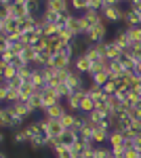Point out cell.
I'll return each mask as SVG.
<instances>
[{
  "mask_svg": "<svg viewBox=\"0 0 141 158\" xmlns=\"http://www.w3.org/2000/svg\"><path fill=\"white\" fill-rule=\"evenodd\" d=\"M70 9H72V11H76V15H80V13L86 11V0H72Z\"/></svg>",
  "mask_w": 141,
  "mask_h": 158,
  "instance_id": "22",
  "label": "cell"
},
{
  "mask_svg": "<svg viewBox=\"0 0 141 158\" xmlns=\"http://www.w3.org/2000/svg\"><path fill=\"white\" fill-rule=\"evenodd\" d=\"M141 154H139V150H135V148H133V150H124V158H139Z\"/></svg>",
  "mask_w": 141,
  "mask_h": 158,
  "instance_id": "25",
  "label": "cell"
},
{
  "mask_svg": "<svg viewBox=\"0 0 141 158\" xmlns=\"http://www.w3.org/2000/svg\"><path fill=\"white\" fill-rule=\"evenodd\" d=\"M91 65H93V63H91V59H89L84 53L82 55H76V57H74V63H72V68H74L76 72H80L82 76H89V74H91Z\"/></svg>",
  "mask_w": 141,
  "mask_h": 158,
  "instance_id": "7",
  "label": "cell"
},
{
  "mask_svg": "<svg viewBox=\"0 0 141 158\" xmlns=\"http://www.w3.org/2000/svg\"><path fill=\"white\" fill-rule=\"evenodd\" d=\"M53 156L55 158H74V154L70 152V148L68 146H59L55 152H53Z\"/></svg>",
  "mask_w": 141,
  "mask_h": 158,
  "instance_id": "23",
  "label": "cell"
},
{
  "mask_svg": "<svg viewBox=\"0 0 141 158\" xmlns=\"http://www.w3.org/2000/svg\"><path fill=\"white\" fill-rule=\"evenodd\" d=\"M65 112H68L65 103H57V106H53V108L44 110L42 114H44V118H48V120H59V118H61Z\"/></svg>",
  "mask_w": 141,
  "mask_h": 158,
  "instance_id": "11",
  "label": "cell"
},
{
  "mask_svg": "<svg viewBox=\"0 0 141 158\" xmlns=\"http://www.w3.org/2000/svg\"><path fill=\"white\" fill-rule=\"evenodd\" d=\"M63 133H65V129H63V124H61L59 120H48V131H47V135L51 137V139L61 137Z\"/></svg>",
  "mask_w": 141,
  "mask_h": 158,
  "instance_id": "15",
  "label": "cell"
},
{
  "mask_svg": "<svg viewBox=\"0 0 141 158\" xmlns=\"http://www.w3.org/2000/svg\"><path fill=\"white\" fill-rule=\"evenodd\" d=\"M124 141H126V137H124V133L120 129H112L110 131V139H107L110 148H124Z\"/></svg>",
  "mask_w": 141,
  "mask_h": 158,
  "instance_id": "10",
  "label": "cell"
},
{
  "mask_svg": "<svg viewBox=\"0 0 141 158\" xmlns=\"http://www.w3.org/2000/svg\"><path fill=\"white\" fill-rule=\"evenodd\" d=\"M11 143L13 146H27V143H30V139H27V135H25L23 129L11 131Z\"/></svg>",
  "mask_w": 141,
  "mask_h": 158,
  "instance_id": "13",
  "label": "cell"
},
{
  "mask_svg": "<svg viewBox=\"0 0 141 158\" xmlns=\"http://www.w3.org/2000/svg\"><path fill=\"white\" fill-rule=\"evenodd\" d=\"M126 36H129L131 44H139L141 42V25L139 27H126Z\"/></svg>",
  "mask_w": 141,
  "mask_h": 158,
  "instance_id": "17",
  "label": "cell"
},
{
  "mask_svg": "<svg viewBox=\"0 0 141 158\" xmlns=\"http://www.w3.org/2000/svg\"><path fill=\"white\" fill-rule=\"evenodd\" d=\"M59 122L63 124V129L65 131H70V129H74V124L78 122V114H72V112H65L61 118H59Z\"/></svg>",
  "mask_w": 141,
  "mask_h": 158,
  "instance_id": "16",
  "label": "cell"
},
{
  "mask_svg": "<svg viewBox=\"0 0 141 158\" xmlns=\"http://www.w3.org/2000/svg\"><path fill=\"white\" fill-rule=\"evenodd\" d=\"M6 139H9V135L4 133V131H2V133H0V141H6Z\"/></svg>",
  "mask_w": 141,
  "mask_h": 158,
  "instance_id": "28",
  "label": "cell"
},
{
  "mask_svg": "<svg viewBox=\"0 0 141 158\" xmlns=\"http://www.w3.org/2000/svg\"><path fill=\"white\" fill-rule=\"evenodd\" d=\"M114 44H118L122 51H126L131 47V40H129V36H126V27H120V30H116L114 32V36L110 38Z\"/></svg>",
  "mask_w": 141,
  "mask_h": 158,
  "instance_id": "9",
  "label": "cell"
},
{
  "mask_svg": "<svg viewBox=\"0 0 141 158\" xmlns=\"http://www.w3.org/2000/svg\"><path fill=\"white\" fill-rule=\"evenodd\" d=\"M84 38H86L89 44H101V42H106L107 40V23L103 21V23L91 27V32H89Z\"/></svg>",
  "mask_w": 141,
  "mask_h": 158,
  "instance_id": "2",
  "label": "cell"
},
{
  "mask_svg": "<svg viewBox=\"0 0 141 158\" xmlns=\"http://www.w3.org/2000/svg\"><path fill=\"white\" fill-rule=\"evenodd\" d=\"M120 65L124 68V72H135V65H137V61L133 59V57H129L126 53L120 57Z\"/></svg>",
  "mask_w": 141,
  "mask_h": 158,
  "instance_id": "18",
  "label": "cell"
},
{
  "mask_svg": "<svg viewBox=\"0 0 141 158\" xmlns=\"http://www.w3.org/2000/svg\"><path fill=\"white\" fill-rule=\"evenodd\" d=\"M0 72H2V80H13V78H17V68H15L13 63L0 61Z\"/></svg>",
  "mask_w": 141,
  "mask_h": 158,
  "instance_id": "14",
  "label": "cell"
},
{
  "mask_svg": "<svg viewBox=\"0 0 141 158\" xmlns=\"http://www.w3.org/2000/svg\"><path fill=\"white\" fill-rule=\"evenodd\" d=\"M101 47H103V55H106V59H110V61H120V57L124 55V51L120 49L118 44H114L112 40L101 42Z\"/></svg>",
  "mask_w": 141,
  "mask_h": 158,
  "instance_id": "4",
  "label": "cell"
},
{
  "mask_svg": "<svg viewBox=\"0 0 141 158\" xmlns=\"http://www.w3.org/2000/svg\"><path fill=\"white\" fill-rule=\"evenodd\" d=\"M103 93H106L107 97H112V95H118V85L114 80H110L106 86H103Z\"/></svg>",
  "mask_w": 141,
  "mask_h": 158,
  "instance_id": "24",
  "label": "cell"
},
{
  "mask_svg": "<svg viewBox=\"0 0 141 158\" xmlns=\"http://www.w3.org/2000/svg\"><path fill=\"white\" fill-rule=\"evenodd\" d=\"M135 150L141 152V131H139V135H137V139H135Z\"/></svg>",
  "mask_w": 141,
  "mask_h": 158,
  "instance_id": "26",
  "label": "cell"
},
{
  "mask_svg": "<svg viewBox=\"0 0 141 158\" xmlns=\"http://www.w3.org/2000/svg\"><path fill=\"white\" fill-rule=\"evenodd\" d=\"M86 95H89V93H86V86L80 89V91H76V93H72L70 97H68V101H63L65 108H68V112H72V114H80V106H82V99L86 97Z\"/></svg>",
  "mask_w": 141,
  "mask_h": 158,
  "instance_id": "3",
  "label": "cell"
},
{
  "mask_svg": "<svg viewBox=\"0 0 141 158\" xmlns=\"http://www.w3.org/2000/svg\"><path fill=\"white\" fill-rule=\"evenodd\" d=\"M135 72L141 76V61H137V65H135Z\"/></svg>",
  "mask_w": 141,
  "mask_h": 158,
  "instance_id": "27",
  "label": "cell"
},
{
  "mask_svg": "<svg viewBox=\"0 0 141 158\" xmlns=\"http://www.w3.org/2000/svg\"><path fill=\"white\" fill-rule=\"evenodd\" d=\"M0 158H9V154H6V152H2V156H0Z\"/></svg>",
  "mask_w": 141,
  "mask_h": 158,
  "instance_id": "29",
  "label": "cell"
},
{
  "mask_svg": "<svg viewBox=\"0 0 141 158\" xmlns=\"http://www.w3.org/2000/svg\"><path fill=\"white\" fill-rule=\"evenodd\" d=\"M11 108H13V114H15V118L19 122H23L27 120L34 112H32V108L27 106V101H17V103H11Z\"/></svg>",
  "mask_w": 141,
  "mask_h": 158,
  "instance_id": "6",
  "label": "cell"
},
{
  "mask_svg": "<svg viewBox=\"0 0 141 158\" xmlns=\"http://www.w3.org/2000/svg\"><path fill=\"white\" fill-rule=\"evenodd\" d=\"M68 148H70V152L74 154V156H80V154L84 152V139H76V141H74L72 146H68Z\"/></svg>",
  "mask_w": 141,
  "mask_h": 158,
  "instance_id": "21",
  "label": "cell"
},
{
  "mask_svg": "<svg viewBox=\"0 0 141 158\" xmlns=\"http://www.w3.org/2000/svg\"><path fill=\"white\" fill-rule=\"evenodd\" d=\"M89 80L95 82V85H99V86H106L112 78H110V74H107V72H99V74H95V76H91Z\"/></svg>",
  "mask_w": 141,
  "mask_h": 158,
  "instance_id": "19",
  "label": "cell"
},
{
  "mask_svg": "<svg viewBox=\"0 0 141 158\" xmlns=\"http://www.w3.org/2000/svg\"><path fill=\"white\" fill-rule=\"evenodd\" d=\"M65 85L70 86V91L72 93H76V91H80V89H84V76L80 72H76L74 68H72V72H70V76H68V80H65Z\"/></svg>",
  "mask_w": 141,
  "mask_h": 158,
  "instance_id": "8",
  "label": "cell"
},
{
  "mask_svg": "<svg viewBox=\"0 0 141 158\" xmlns=\"http://www.w3.org/2000/svg\"><path fill=\"white\" fill-rule=\"evenodd\" d=\"M122 11H124V4L122 2H118V0H103V19H106V23H122Z\"/></svg>",
  "mask_w": 141,
  "mask_h": 158,
  "instance_id": "1",
  "label": "cell"
},
{
  "mask_svg": "<svg viewBox=\"0 0 141 158\" xmlns=\"http://www.w3.org/2000/svg\"><path fill=\"white\" fill-rule=\"evenodd\" d=\"M23 131H25V135H27V139H30V141L38 139V137L42 135V127H40V120H34V122H30V124H25Z\"/></svg>",
  "mask_w": 141,
  "mask_h": 158,
  "instance_id": "12",
  "label": "cell"
},
{
  "mask_svg": "<svg viewBox=\"0 0 141 158\" xmlns=\"http://www.w3.org/2000/svg\"><path fill=\"white\" fill-rule=\"evenodd\" d=\"M40 99H42V112L48 110V108H53V106H57V103H63V101L57 97V91H55V89H48V86H44Z\"/></svg>",
  "mask_w": 141,
  "mask_h": 158,
  "instance_id": "5",
  "label": "cell"
},
{
  "mask_svg": "<svg viewBox=\"0 0 141 158\" xmlns=\"http://www.w3.org/2000/svg\"><path fill=\"white\" fill-rule=\"evenodd\" d=\"M76 139H80V135H78V133H74V131H65V133L59 137V141H61L63 146H72V143H74Z\"/></svg>",
  "mask_w": 141,
  "mask_h": 158,
  "instance_id": "20",
  "label": "cell"
}]
</instances>
